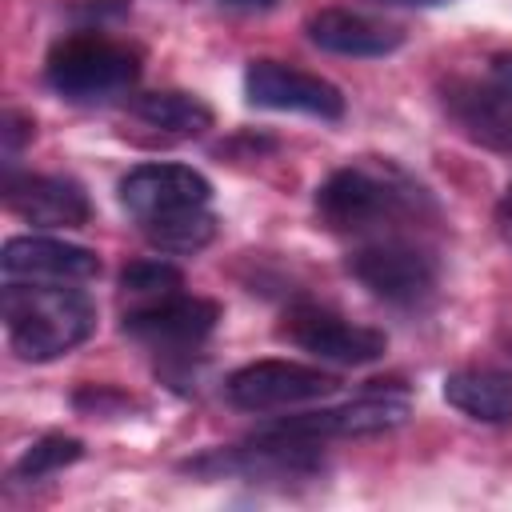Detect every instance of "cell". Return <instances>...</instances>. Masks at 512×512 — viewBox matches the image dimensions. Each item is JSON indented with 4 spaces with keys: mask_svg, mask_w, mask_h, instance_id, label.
Instances as JSON below:
<instances>
[{
    "mask_svg": "<svg viewBox=\"0 0 512 512\" xmlns=\"http://www.w3.org/2000/svg\"><path fill=\"white\" fill-rule=\"evenodd\" d=\"M440 104L460 136L488 152L512 156V88H504L500 80L484 84L472 76H452L440 84Z\"/></svg>",
    "mask_w": 512,
    "mask_h": 512,
    "instance_id": "30bf717a",
    "label": "cell"
},
{
    "mask_svg": "<svg viewBox=\"0 0 512 512\" xmlns=\"http://www.w3.org/2000/svg\"><path fill=\"white\" fill-rule=\"evenodd\" d=\"M492 76H496L504 88H512V52H496V56H492Z\"/></svg>",
    "mask_w": 512,
    "mask_h": 512,
    "instance_id": "44dd1931",
    "label": "cell"
},
{
    "mask_svg": "<svg viewBox=\"0 0 512 512\" xmlns=\"http://www.w3.org/2000/svg\"><path fill=\"white\" fill-rule=\"evenodd\" d=\"M80 452H84V444H80L76 436H44V440H36V444L16 460L12 476H16V480H44V476L60 472L64 464L80 460Z\"/></svg>",
    "mask_w": 512,
    "mask_h": 512,
    "instance_id": "ac0fdd59",
    "label": "cell"
},
{
    "mask_svg": "<svg viewBox=\"0 0 512 512\" xmlns=\"http://www.w3.org/2000/svg\"><path fill=\"white\" fill-rule=\"evenodd\" d=\"M496 232H500V240L512 248V184H508V192H504L500 204H496Z\"/></svg>",
    "mask_w": 512,
    "mask_h": 512,
    "instance_id": "ffe728a7",
    "label": "cell"
},
{
    "mask_svg": "<svg viewBox=\"0 0 512 512\" xmlns=\"http://www.w3.org/2000/svg\"><path fill=\"white\" fill-rule=\"evenodd\" d=\"M220 320V308L204 296H160L152 304H136L124 312V332L152 352H192L200 348Z\"/></svg>",
    "mask_w": 512,
    "mask_h": 512,
    "instance_id": "ba28073f",
    "label": "cell"
},
{
    "mask_svg": "<svg viewBox=\"0 0 512 512\" xmlns=\"http://www.w3.org/2000/svg\"><path fill=\"white\" fill-rule=\"evenodd\" d=\"M244 92H248V104L272 108V112H304L320 120L344 116V96L332 80L280 60H252L244 72Z\"/></svg>",
    "mask_w": 512,
    "mask_h": 512,
    "instance_id": "9c48e42d",
    "label": "cell"
},
{
    "mask_svg": "<svg viewBox=\"0 0 512 512\" xmlns=\"http://www.w3.org/2000/svg\"><path fill=\"white\" fill-rule=\"evenodd\" d=\"M280 336L316 360L352 364V368L380 360L388 348V336L380 328L356 324V320H348L332 308H320V304H292L280 320Z\"/></svg>",
    "mask_w": 512,
    "mask_h": 512,
    "instance_id": "8992f818",
    "label": "cell"
},
{
    "mask_svg": "<svg viewBox=\"0 0 512 512\" xmlns=\"http://www.w3.org/2000/svg\"><path fill=\"white\" fill-rule=\"evenodd\" d=\"M436 208L428 192L392 160H352L328 172L316 188V220L336 236L380 240L404 236L408 224L428 220Z\"/></svg>",
    "mask_w": 512,
    "mask_h": 512,
    "instance_id": "6da1fadb",
    "label": "cell"
},
{
    "mask_svg": "<svg viewBox=\"0 0 512 512\" xmlns=\"http://www.w3.org/2000/svg\"><path fill=\"white\" fill-rule=\"evenodd\" d=\"M444 400L480 424H508L512 420V372L472 364L456 368L444 380Z\"/></svg>",
    "mask_w": 512,
    "mask_h": 512,
    "instance_id": "9a60e30c",
    "label": "cell"
},
{
    "mask_svg": "<svg viewBox=\"0 0 512 512\" xmlns=\"http://www.w3.org/2000/svg\"><path fill=\"white\" fill-rule=\"evenodd\" d=\"M184 288V276L176 264L168 260H136L120 272V296L128 300V308L136 304H152L160 296H172Z\"/></svg>",
    "mask_w": 512,
    "mask_h": 512,
    "instance_id": "e0dca14e",
    "label": "cell"
},
{
    "mask_svg": "<svg viewBox=\"0 0 512 512\" xmlns=\"http://www.w3.org/2000/svg\"><path fill=\"white\" fill-rule=\"evenodd\" d=\"M132 116L164 136H200L212 128V108L192 92H144L132 100Z\"/></svg>",
    "mask_w": 512,
    "mask_h": 512,
    "instance_id": "2e32d148",
    "label": "cell"
},
{
    "mask_svg": "<svg viewBox=\"0 0 512 512\" xmlns=\"http://www.w3.org/2000/svg\"><path fill=\"white\" fill-rule=\"evenodd\" d=\"M212 184L188 164H140L120 180V204L160 252H200L216 236Z\"/></svg>",
    "mask_w": 512,
    "mask_h": 512,
    "instance_id": "7a4b0ae2",
    "label": "cell"
},
{
    "mask_svg": "<svg viewBox=\"0 0 512 512\" xmlns=\"http://www.w3.org/2000/svg\"><path fill=\"white\" fill-rule=\"evenodd\" d=\"M0 272L16 284H84L100 276V260L92 248L56 236H12L0 252Z\"/></svg>",
    "mask_w": 512,
    "mask_h": 512,
    "instance_id": "8fae6325",
    "label": "cell"
},
{
    "mask_svg": "<svg viewBox=\"0 0 512 512\" xmlns=\"http://www.w3.org/2000/svg\"><path fill=\"white\" fill-rule=\"evenodd\" d=\"M0 136H4V156H8V164H12V156L36 136V124H32V116H24V112H16V108H8L4 112V120H0Z\"/></svg>",
    "mask_w": 512,
    "mask_h": 512,
    "instance_id": "d6986e66",
    "label": "cell"
},
{
    "mask_svg": "<svg viewBox=\"0 0 512 512\" xmlns=\"http://www.w3.org/2000/svg\"><path fill=\"white\" fill-rule=\"evenodd\" d=\"M348 272L384 304L396 308H412L424 304L436 292L440 280V264L428 248L404 240V236H380V240H364L352 256H348Z\"/></svg>",
    "mask_w": 512,
    "mask_h": 512,
    "instance_id": "5b68a950",
    "label": "cell"
},
{
    "mask_svg": "<svg viewBox=\"0 0 512 512\" xmlns=\"http://www.w3.org/2000/svg\"><path fill=\"white\" fill-rule=\"evenodd\" d=\"M4 204L20 220L36 228H80L88 224L92 208L76 180L40 176V172H8L4 176Z\"/></svg>",
    "mask_w": 512,
    "mask_h": 512,
    "instance_id": "4fadbf2b",
    "label": "cell"
},
{
    "mask_svg": "<svg viewBox=\"0 0 512 512\" xmlns=\"http://www.w3.org/2000/svg\"><path fill=\"white\" fill-rule=\"evenodd\" d=\"M8 344L20 360L44 364L76 344H84L96 328V304L76 284H16L4 280L0 296Z\"/></svg>",
    "mask_w": 512,
    "mask_h": 512,
    "instance_id": "3957f363",
    "label": "cell"
},
{
    "mask_svg": "<svg viewBox=\"0 0 512 512\" xmlns=\"http://www.w3.org/2000/svg\"><path fill=\"white\" fill-rule=\"evenodd\" d=\"M336 388H340V380L332 372H320V368L296 364V360H256V364L236 368L224 384L228 400L244 412L296 408L308 400H324Z\"/></svg>",
    "mask_w": 512,
    "mask_h": 512,
    "instance_id": "52a82bcc",
    "label": "cell"
},
{
    "mask_svg": "<svg viewBox=\"0 0 512 512\" xmlns=\"http://www.w3.org/2000/svg\"><path fill=\"white\" fill-rule=\"evenodd\" d=\"M408 416V396L392 392V388H368L364 396L340 404V408H324V412H304L292 420H280L272 428L292 432V436H308V440H332V436H372V432H388L396 424H404Z\"/></svg>",
    "mask_w": 512,
    "mask_h": 512,
    "instance_id": "7c38bea8",
    "label": "cell"
},
{
    "mask_svg": "<svg viewBox=\"0 0 512 512\" xmlns=\"http://www.w3.org/2000/svg\"><path fill=\"white\" fill-rule=\"evenodd\" d=\"M388 4H440V0H388Z\"/></svg>",
    "mask_w": 512,
    "mask_h": 512,
    "instance_id": "603a6c76",
    "label": "cell"
},
{
    "mask_svg": "<svg viewBox=\"0 0 512 512\" xmlns=\"http://www.w3.org/2000/svg\"><path fill=\"white\" fill-rule=\"evenodd\" d=\"M224 8H240V12H264V8H272L276 0H220Z\"/></svg>",
    "mask_w": 512,
    "mask_h": 512,
    "instance_id": "7402d4cb",
    "label": "cell"
},
{
    "mask_svg": "<svg viewBox=\"0 0 512 512\" xmlns=\"http://www.w3.org/2000/svg\"><path fill=\"white\" fill-rule=\"evenodd\" d=\"M308 40L336 56H388L404 44V32L388 20L352 8H324L308 20Z\"/></svg>",
    "mask_w": 512,
    "mask_h": 512,
    "instance_id": "5bb4252c",
    "label": "cell"
},
{
    "mask_svg": "<svg viewBox=\"0 0 512 512\" xmlns=\"http://www.w3.org/2000/svg\"><path fill=\"white\" fill-rule=\"evenodd\" d=\"M48 84L76 104L108 100L116 92H128L140 76V52L124 40H112L104 32H72L52 44L44 64Z\"/></svg>",
    "mask_w": 512,
    "mask_h": 512,
    "instance_id": "277c9868",
    "label": "cell"
}]
</instances>
